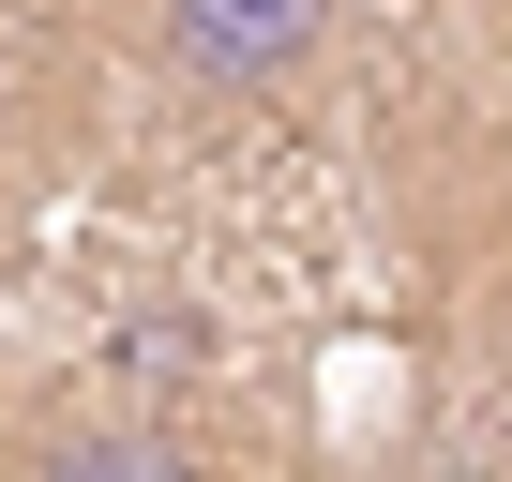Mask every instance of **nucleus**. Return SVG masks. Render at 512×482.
Segmentation results:
<instances>
[{
  "mask_svg": "<svg viewBox=\"0 0 512 482\" xmlns=\"http://www.w3.org/2000/svg\"><path fill=\"white\" fill-rule=\"evenodd\" d=\"M332 16L347 0H151V46L196 91H287V76H317Z\"/></svg>",
  "mask_w": 512,
  "mask_h": 482,
  "instance_id": "f257e3e1",
  "label": "nucleus"
},
{
  "mask_svg": "<svg viewBox=\"0 0 512 482\" xmlns=\"http://www.w3.org/2000/svg\"><path fill=\"white\" fill-rule=\"evenodd\" d=\"M16 482H196L166 437H121V422H76V437H31Z\"/></svg>",
  "mask_w": 512,
  "mask_h": 482,
  "instance_id": "f03ea898",
  "label": "nucleus"
}]
</instances>
